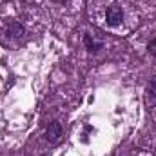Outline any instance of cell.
Wrapping results in <instances>:
<instances>
[{
  "instance_id": "cell-1",
  "label": "cell",
  "mask_w": 156,
  "mask_h": 156,
  "mask_svg": "<svg viewBox=\"0 0 156 156\" xmlns=\"http://www.w3.org/2000/svg\"><path fill=\"white\" fill-rule=\"evenodd\" d=\"M62 134H64V129H62V123L58 120H53L47 125V129H45V140L49 144H58L60 138H62Z\"/></svg>"
},
{
  "instance_id": "cell-2",
  "label": "cell",
  "mask_w": 156,
  "mask_h": 156,
  "mask_svg": "<svg viewBox=\"0 0 156 156\" xmlns=\"http://www.w3.org/2000/svg\"><path fill=\"white\" fill-rule=\"evenodd\" d=\"M122 20H123V9L122 7H118V5L107 7V11H105V22H107V26L116 27V26L122 24Z\"/></svg>"
},
{
  "instance_id": "cell-3",
  "label": "cell",
  "mask_w": 156,
  "mask_h": 156,
  "mask_svg": "<svg viewBox=\"0 0 156 156\" xmlns=\"http://www.w3.org/2000/svg\"><path fill=\"white\" fill-rule=\"evenodd\" d=\"M83 45H85V49H87L89 53H98V51L104 47V42L96 40L91 33H85V35H83Z\"/></svg>"
},
{
  "instance_id": "cell-4",
  "label": "cell",
  "mask_w": 156,
  "mask_h": 156,
  "mask_svg": "<svg viewBox=\"0 0 156 156\" xmlns=\"http://www.w3.org/2000/svg\"><path fill=\"white\" fill-rule=\"evenodd\" d=\"M7 35L11 38H22L26 35V27L20 22H9L7 24Z\"/></svg>"
},
{
  "instance_id": "cell-5",
  "label": "cell",
  "mask_w": 156,
  "mask_h": 156,
  "mask_svg": "<svg viewBox=\"0 0 156 156\" xmlns=\"http://www.w3.org/2000/svg\"><path fill=\"white\" fill-rule=\"evenodd\" d=\"M147 91L153 98H156V80H151V83L147 85Z\"/></svg>"
},
{
  "instance_id": "cell-6",
  "label": "cell",
  "mask_w": 156,
  "mask_h": 156,
  "mask_svg": "<svg viewBox=\"0 0 156 156\" xmlns=\"http://www.w3.org/2000/svg\"><path fill=\"white\" fill-rule=\"evenodd\" d=\"M147 49H149V53H151L153 56H156V38H153L151 42H149V45H147Z\"/></svg>"
},
{
  "instance_id": "cell-7",
  "label": "cell",
  "mask_w": 156,
  "mask_h": 156,
  "mask_svg": "<svg viewBox=\"0 0 156 156\" xmlns=\"http://www.w3.org/2000/svg\"><path fill=\"white\" fill-rule=\"evenodd\" d=\"M55 2H56V4H66L67 0H55Z\"/></svg>"
}]
</instances>
